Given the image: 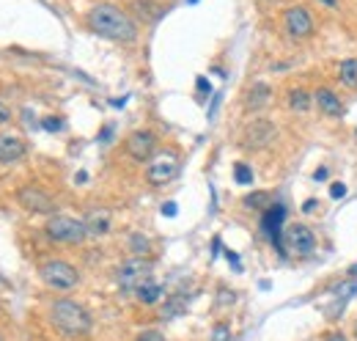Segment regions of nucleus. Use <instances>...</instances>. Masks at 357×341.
<instances>
[{"instance_id": "33", "label": "nucleus", "mask_w": 357, "mask_h": 341, "mask_svg": "<svg viewBox=\"0 0 357 341\" xmlns=\"http://www.w3.org/2000/svg\"><path fill=\"white\" fill-rule=\"evenodd\" d=\"M302 212H308V215H310V212H316V201H313V199H308V201L302 204Z\"/></svg>"}, {"instance_id": "4", "label": "nucleus", "mask_w": 357, "mask_h": 341, "mask_svg": "<svg viewBox=\"0 0 357 341\" xmlns=\"http://www.w3.org/2000/svg\"><path fill=\"white\" fill-rule=\"evenodd\" d=\"M44 231L53 242H61V245H80L88 237L85 223L77 218H69V215H50Z\"/></svg>"}, {"instance_id": "35", "label": "nucleus", "mask_w": 357, "mask_h": 341, "mask_svg": "<svg viewBox=\"0 0 357 341\" xmlns=\"http://www.w3.org/2000/svg\"><path fill=\"white\" fill-rule=\"evenodd\" d=\"M198 91H207V94H209V80H204V77H198Z\"/></svg>"}, {"instance_id": "37", "label": "nucleus", "mask_w": 357, "mask_h": 341, "mask_svg": "<svg viewBox=\"0 0 357 341\" xmlns=\"http://www.w3.org/2000/svg\"><path fill=\"white\" fill-rule=\"evenodd\" d=\"M321 3H324V6H330V9H335V6H338V0H321Z\"/></svg>"}, {"instance_id": "16", "label": "nucleus", "mask_w": 357, "mask_h": 341, "mask_svg": "<svg viewBox=\"0 0 357 341\" xmlns=\"http://www.w3.org/2000/svg\"><path fill=\"white\" fill-rule=\"evenodd\" d=\"M272 105V88L267 83H256L250 91H248V99H245V108L248 110H264Z\"/></svg>"}, {"instance_id": "22", "label": "nucleus", "mask_w": 357, "mask_h": 341, "mask_svg": "<svg viewBox=\"0 0 357 341\" xmlns=\"http://www.w3.org/2000/svg\"><path fill=\"white\" fill-rule=\"evenodd\" d=\"M135 6L140 9L137 14H140L143 20H157V17L162 14V12H159V9H157V6L151 3V0H135Z\"/></svg>"}, {"instance_id": "5", "label": "nucleus", "mask_w": 357, "mask_h": 341, "mask_svg": "<svg viewBox=\"0 0 357 341\" xmlns=\"http://www.w3.org/2000/svg\"><path fill=\"white\" fill-rule=\"evenodd\" d=\"M39 275H42V281H44L50 289H55V292H69V289H75V286L80 283L77 267H72V264L64 262V259H50V262H44V264L39 267Z\"/></svg>"}, {"instance_id": "24", "label": "nucleus", "mask_w": 357, "mask_h": 341, "mask_svg": "<svg viewBox=\"0 0 357 341\" xmlns=\"http://www.w3.org/2000/svg\"><path fill=\"white\" fill-rule=\"evenodd\" d=\"M132 253H137V256H143V253H148V240L146 237H140V234H135L132 240Z\"/></svg>"}, {"instance_id": "20", "label": "nucleus", "mask_w": 357, "mask_h": 341, "mask_svg": "<svg viewBox=\"0 0 357 341\" xmlns=\"http://www.w3.org/2000/svg\"><path fill=\"white\" fill-rule=\"evenodd\" d=\"M242 204L248 207V210H269L272 207V199H269V193H248L245 199H242Z\"/></svg>"}, {"instance_id": "9", "label": "nucleus", "mask_w": 357, "mask_h": 341, "mask_svg": "<svg viewBox=\"0 0 357 341\" xmlns=\"http://www.w3.org/2000/svg\"><path fill=\"white\" fill-rule=\"evenodd\" d=\"M283 220H286V207L283 204H272L261 215V231L275 245L278 253H286V248H283Z\"/></svg>"}, {"instance_id": "23", "label": "nucleus", "mask_w": 357, "mask_h": 341, "mask_svg": "<svg viewBox=\"0 0 357 341\" xmlns=\"http://www.w3.org/2000/svg\"><path fill=\"white\" fill-rule=\"evenodd\" d=\"M209 341H231V327L228 325H215Z\"/></svg>"}, {"instance_id": "13", "label": "nucleus", "mask_w": 357, "mask_h": 341, "mask_svg": "<svg viewBox=\"0 0 357 341\" xmlns=\"http://www.w3.org/2000/svg\"><path fill=\"white\" fill-rule=\"evenodd\" d=\"M28 151V143L25 138L14 135V132H3L0 135V162H17L23 160Z\"/></svg>"}, {"instance_id": "21", "label": "nucleus", "mask_w": 357, "mask_h": 341, "mask_svg": "<svg viewBox=\"0 0 357 341\" xmlns=\"http://www.w3.org/2000/svg\"><path fill=\"white\" fill-rule=\"evenodd\" d=\"M234 182H237V185H253V170H250V165H245V162H237V165H234Z\"/></svg>"}, {"instance_id": "12", "label": "nucleus", "mask_w": 357, "mask_h": 341, "mask_svg": "<svg viewBox=\"0 0 357 341\" xmlns=\"http://www.w3.org/2000/svg\"><path fill=\"white\" fill-rule=\"evenodd\" d=\"M275 135L278 132H275V124L269 118H253L242 132V146L245 149H264L275 140Z\"/></svg>"}, {"instance_id": "10", "label": "nucleus", "mask_w": 357, "mask_h": 341, "mask_svg": "<svg viewBox=\"0 0 357 341\" xmlns=\"http://www.w3.org/2000/svg\"><path fill=\"white\" fill-rule=\"evenodd\" d=\"M124 149H127V154H129L132 160L148 162V160L157 154V138H154V132H148V129H135V132L127 135Z\"/></svg>"}, {"instance_id": "1", "label": "nucleus", "mask_w": 357, "mask_h": 341, "mask_svg": "<svg viewBox=\"0 0 357 341\" xmlns=\"http://www.w3.org/2000/svg\"><path fill=\"white\" fill-rule=\"evenodd\" d=\"M85 25L96 34V36H102V39H110V42H135L137 39V25H135V20L127 14V12H121L118 6H113V3H99V6H94L91 12H88V17H85Z\"/></svg>"}, {"instance_id": "2", "label": "nucleus", "mask_w": 357, "mask_h": 341, "mask_svg": "<svg viewBox=\"0 0 357 341\" xmlns=\"http://www.w3.org/2000/svg\"><path fill=\"white\" fill-rule=\"evenodd\" d=\"M50 325L64 333L66 338H83L91 333L94 327V316L85 305H80L77 300H69V297H61L50 305Z\"/></svg>"}, {"instance_id": "14", "label": "nucleus", "mask_w": 357, "mask_h": 341, "mask_svg": "<svg viewBox=\"0 0 357 341\" xmlns=\"http://www.w3.org/2000/svg\"><path fill=\"white\" fill-rule=\"evenodd\" d=\"M313 102H316V108H319V113H324V116H332V118H338V116H343V99L332 91V88H319L316 94H313Z\"/></svg>"}, {"instance_id": "11", "label": "nucleus", "mask_w": 357, "mask_h": 341, "mask_svg": "<svg viewBox=\"0 0 357 341\" xmlns=\"http://www.w3.org/2000/svg\"><path fill=\"white\" fill-rule=\"evenodd\" d=\"M17 201L23 210L36 212V215H55V201L36 185H25L17 190Z\"/></svg>"}, {"instance_id": "27", "label": "nucleus", "mask_w": 357, "mask_h": 341, "mask_svg": "<svg viewBox=\"0 0 357 341\" xmlns=\"http://www.w3.org/2000/svg\"><path fill=\"white\" fill-rule=\"evenodd\" d=\"M330 196H332L335 201L343 199V196H346V185H343V182H332V185H330Z\"/></svg>"}, {"instance_id": "32", "label": "nucleus", "mask_w": 357, "mask_h": 341, "mask_svg": "<svg viewBox=\"0 0 357 341\" xmlns=\"http://www.w3.org/2000/svg\"><path fill=\"white\" fill-rule=\"evenodd\" d=\"M226 259H228V262H231V264H234L237 270H242V264H239V256H237L234 251H226Z\"/></svg>"}, {"instance_id": "3", "label": "nucleus", "mask_w": 357, "mask_h": 341, "mask_svg": "<svg viewBox=\"0 0 357 341\" xmlns=\"http://www.w3.org/2000/svg\"><path fill=\"white\" fill-rule=\"evenodd\" d=\"M151 270H154V264L146 259V256H132V259H127L118 270H116V283H118V289H121V294H132L135 297V292L143 286V283H148L151 281Z\"/></svg>"}, {"instance_id": "36", "label": "nucleus", "mask_w": 357, "mask_h": 341, "mask_svg": "<svg viewBox=\"0 0 357 341\" xmlns=\"http://www.w3.org/2000/svg\"><path fill=\"white\" fill-rule=\"evenodd\" d=\"M110 105H113V108H124V105H127V97H118V99H110Z\"/></svg>"}, {"instance_id": "31", "label": "nucleus", "mask_w": 357, "mask_h": 341, "mask_svg": "<svg viewBox=\"0 0 357 341\" xmlns=\"http://www.w3.org/2000/svg\"><path fill=\"white\" fill-rule=\"evenodd\" d=\"M162 215H165V218H173V215H176V204H173V201L162 204Z\"/></svg>"}, {"instance_id": "7", "label": "nucleus", "mask_w": 357, "mask_h": 341, "mask_svg": "<svg viewBox=\"0 0 357 341\" xmlns=\"http://www.w3.org/2000/svg\"><path fill=\"white\" fill-rule=\"evenodd\" d=\"M313 14L308 6H291L283 14V31L291 42H305L313 36Z\"/></svg>"}, {"instance_id": "34", "label": "nucleus", "mask_w": 357, "mask_h": 341, "mask_svg": "<svg viewBox=\"0 0 357 341\" xmlns=\"http://www.w3.org/2000/svg\"><path fill=\"white\" fill-rule=\"evenodd\" d=\"M110 135H113V127H105V129L99 132V140L105 143V140H110Z\"/></svg>"}, {"instance_id": "30", "label": "nucleus", "mask_w": 357, "mask_h": 341, "mask_svg": "<svg viewBox=\"0 0 357 341\" xmlns=\"http://www.w3.org/2000/svg\"><path fill=\"white\" fill-rule=\"evenodd\" d=\"M324 341H349V338H346L341 330H332V333H327V336H324Z\"/></svg>"}, {"instance_id": "26", "label": "nucleus", "mask_w": 357, "mask_h": 341, "mask_svg": "<svg viewBox=\"0 0 357 341\" xmlns=\"http://www.w3.org/2000/svg\"><path fill=\"white\" fill-rule=\"evenodd\" d=\"M135 341H168V338H165L159 330H140Z\"/></svg>"}, {"instance_id": "18", "label": "nucleus", "mask_w": 357, "mask_h": 341, "mask_svg": "<svg viewBox=\"0 0 357 341\" xmlns=\"http://www.w3.org/2000/svg\"><path fill=\"white\" fill-rule=\"evenodd\" d=\"M310 105H313V94H308L305 88H291L289 91V108L294 113H305Z\"/></svg>"}, {"instance_id": "17", "label": "nucleus", "mask_w": 357, "mask_h": 341, "mask_svg": "<svg viewBox=\"0 0 357 341\" xmlns=\"http://www.w3.org/2000/svg\"><path fill=\"white\" fill-rule=\"evenodd\" d=\"M135 297H137L140 305H157V303L165 297V289H162V283H157V281L151 278L148 283H143V286L135 292Z\"/></svg>"}, {"instance_id": "40", "label": "nucleus", "mask_w": 357, "mask_h": 341, "mask_svg": "<svg viewBox=\"0 0 357 341\" xmlns=\"http://www.w3.org/2000/svg\"><path fill=\"white\" fill-rule=\"evenodd\" d=\"M0 341H3V336H0Z\"/></svg>"}, {"instance_id": "25", "label": "nucleus", "mask_w": 357, "mask_h": 341, "mask_svg": "<svg viewBox=\"0 0 357 341\" xmlns=\"http://www.w3.org/2000/svg\"><path fill=\"white\" fill-rule=\"evenodd\" d=\"M42 127H44L47 132H61V129H64V121H61L58 116H47V118L42 121Z\"/></svg>"}, {"instance_id": "28", "label": "nucleus", "mask_w": 357, "mask_h": 341, "mask_svg": "<svg viewBox=\"0 0 357 341\" xmlns=\"http://www.w3.org/2000/svg\"><path fill=\"white\" fill-rule=\"evenodd\" d=\"M9 121H12V110H9V105L0 102V127L9 124Z\"/></svg>"}, {"instance_id": "38", "label": "nucleus", "mask_w": 357, "mask_h": 341, "mask_svg": "<svg viewBox=\"0 0 357 341\" xmlns=\"http://www.w3.org/2000/svg\"><path fill=\"white\" fill-rule=\"evenodd\" d=\"M354 341H357V322H354Z\"/></svg>"}, {"instance_id": "8", "label": "nucleus", "mask_w": 357, "mask_h": 341, "mask_svg": "<svg viewBox=\"0 0 357 341\" xmlns=\"http://www.w3.org/2000/svg\"><path fill=\"white\" fill-rule=\"evenodd\" d=\"M283 248L294 256H310L316 251V237L305 223H291L283 231Z\"/></svg>"}, {"instance_id": "6", "label": "nucleus", "mask_w": 357, "mask_h": 341, "mask_svg": "<svg viewBox=\"0 0 357 341\" xmlns=\"http://www.w3.org/2000/svg\"><path fill=\"white\" fill-rule=\"evenodd\" d=\"M176 174H178V154L170 151V149L157 151V154L148 160V165H146V179H148V185H154V188H162V185L173 182Z\"/></svg>"}, {"instance_id": "29", "label": "nucleus", "mask_w": 357, "mask_h": 341, "mask_svg": "<svg viewBox=\"0 0 357 341\" xmlns=\"http://www.w3.org/2000/svg\"><path fill=\"white\" fill-rule=\"evenodd\" d=\"M324 179H330V168H316L313 170V182H324Z\"/></svg>"}, {"instance_id": "19", "label": "nucleus", "mask_w": 357, "mask_h": 341, "mask_svg": "<svg viewBox=\"0 0 357 341\" xmlns=\"http://www.w3.org/2000/svg\"><path fill=\"white\" fill-rule=\"evenodd\" d=\"M338 83H343L346 88H357V58H346L338 66Z\"/></svg>"}, {"instance_id": "39", "label": "nucleus", "mask_w": 357, "mask_h": 341, "mask_svg": "<svg viewBox=\"0 0 357 341\" xmlns=\"http://www.w3.org/2000/svg\"><path fill=\"white\" fill-rule=\"evenodd\" d=\"M187 3H198V0H187Z\"/></svg>"}, {"instance_id": "15", "label": "nucleus", "mask_w": 357, "mask_h": 341, "mask_svg": "<svg viewBox=\"0 0 357 341\" xmlns=\"http://www.w3.org/2000/svg\"><path fill=\"white\" fill-rule=\"evenodd\" d=\"M83 223L88 229V237H105L110 231V226H113V218H110L107 210H91Z\"/></svg>"}]
</instances>
